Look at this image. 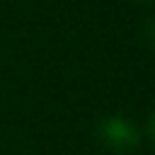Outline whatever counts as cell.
Wrapping results in <instances>:
<instances>
[{
    "instance_id": "cell-1",
    "label": "cell",
    "mask_w": 155,
    "mask_h": 155,
    "mask_svg": "<svg viewBox=\"0 0 155 155\" xmlns=\"http://www.w3.org/2000/svg\"><path fill=\"white\" fill-rule=\"evenodd\" d=\"M97 140L111 153H133L140 145V128L126 116H104L97 128Z\"/></svg>"
},
{
    "instance_id": "cell-2",
    "label": "cell",
    "mask_w": 155,
    "mask_h": 155,
    "mask_svg": "<svg viewBox=\"0 0 155 155\" xmlns=\"http://www.w3.org/2000/svg\"><path fill=\"white\" fill-rule=\"evenodd\" d=\"M136 2H148V0H136Z\"/></svg>"
}]
</instances>
